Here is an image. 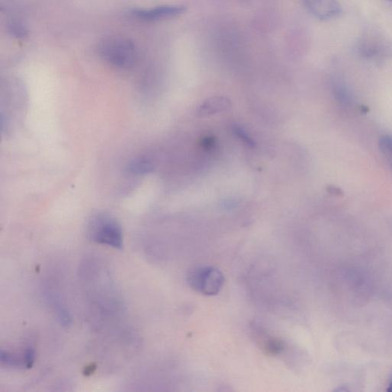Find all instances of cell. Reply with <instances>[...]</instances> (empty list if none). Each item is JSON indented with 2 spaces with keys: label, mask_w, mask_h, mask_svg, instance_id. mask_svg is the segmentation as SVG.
Masks as SVG:
<instances>
[{
  "label": "cell",
  "mask_w": 392,
  "mask_h": 392,
  "mask_svg": "<svg viewBox=\"0 0 392 392\" xmlns=\"http://www.w3.org/2000/svg\"><path fill=\"white\" fill-rule=\"evenodd\" d=\"M153 166L149 160L145 159H136L130 162L127 171L130 173L135 175L148 174L152 171Z\"/></svg>",
  "instance_id": "obj_8"
},
{
  "label": "cell",
  "mask_w": 392,
  "mask_h": 392,
  "mask_svg": "<svg viewBox=\"0 0 392 392\" xmlns=\"http://www.w3.org/2000/svg\"><path fill=\"white\" fill-rule=\"evenodd\" d=\"M97 52L107 63L120 68H134L139 60V50L134 42L122 36L104 38L99 43Z\"/></svg>",
  "instance_id": "obj_1"
},
{
  "label": "cell",
  "mask_w": 392,
  "mask_h": 392,
  "mask_svg": "<svg viewBox=\"0 0 392 392\" xmlns=\"http://www.w3.org/2000/svg\"><path fill=\"white\" fill-rule=\"evenodd\" d=\"M333 91L337 101L343 105L349 106L352 103V95L348 87L342 80H335Z\"/></svg>",
  "instance_id": "obj_7"
},
{
  "label": "cell",
  "mask_w": 392,
  "mask_h": 392,
  "mask_svg": "<svg viewBox=\"0 0 392 392\" xmlns=\"http://www.w3.org/2000/svg\"><path fill=\"white\" fill-rule=\"evenodd\" d=\"M189 286L205 296L217 295L224 285V275L219 269L211 266L196 267L187 274Z\"/></svg>",
  "instance_id": "obj_3"
},
{
  "label": "cell",
  "mask_w": 392,
  "mask_h": 392,
  "mask_svg": "<svg viewBox=\"0 0 392 392\" xmlns=\"http://www.w3.org/2000/svg\"><path fill=\"white\" fill-rule=\"evenodd\" d=\"M184 6H160L151 9H136L130 12L132 17L143 22H156L173 19L185 13Z\"/></svg>",
  "instance_id": "obj_4"
},
{
  "label": "cell",
  "mask_w": 392,
  "mask_h": 392,
  "mask_svg": "<svg viewBox=\"0 0 392 392\" xmlns=\"http://www.w3.org/2000/svg\"><path fill=\"white\" fill-rule=\"evenodd\" d=\"M304 4L313 17L321 20L339 17L342 7L337 0H304Z\"/></svg>",
  "instance_id": "obj_5"
},
{
  "label": "cell",
  "mask_w": 392,
  "mask_h": 392,
  "mask_svg": "<svg viewBox=\"0 0 392 392\" xmlns=\"http://www.w3.org/2000/svg\"><path fill=\"white\" fill-rule=\"evenodd\" d=\"M10 32L17 38H24L27 36V30L25 26L20 24L19 22H13L10 26Z\"/></svg>",
  "instance_id": "obj_11"
},
{
  "label": "cell",
  "mask_w": 392,
  "mask_h": 392,
  "mask_svg": "<svg viewBox=\"0 0 392 392\" xmlns=\"http://www.w3.org/2000/svg\"><path fill=\"white\" fill-rule=\"evenodd\" d=\"M235 133L238 136H240L242 139L249 144H253V142L251 137L249 136L247 133L244 132L242 128H235Z\"/></svg>",
  "instance_id": "obj_12"
},
{
  "label": "cell",
  "mask_w": 392,
  "mask_h": 392,
  "mask_svg": "<svg viewBox=\"0 0 392 392\" xmlns=\"http://www.w3.org/2000/svg\"><path fill=\"white\" fill-rule=\"evenodd\" d=\"M388 391L392 392V380L390 382L389 387L387 389Z\"/></svg>",
  "instance_id": "obj_13"
},
{
  "label": "cell",
  "mask_w": 392,
  "mask_h": 392,
  "mask_svg": "<svg viewBox=\"0 0 392 392\" xmlns=\"http://www.w3.org/2000/svg\"><path fill=\"white\" fill-rule=\"evenodd\" d=\"M88 233L91 240L97 244L121 249L123 233L119 223L107 214H97L91 219Z\"/></svg>",
  "instance_id": "obj_2"
},
{
  "label": "cell",
  "mask_w": 392,
  "mask_h": 392,
  "mask_svg": "<svg viewBox=\"0 0 392 392\" xmlns=\"http://www.w3.org/2000/svg\"><path fill=\"white\" fill-rule=\"evenodd\" d=\"M230 103L229 100L224 97H214L207 100L199 107L197 114L200 118L210 116L212 114L226 111L229 109Z\"/></svg>",
  "instance_id": "obj_6"
},
{
  "label": "cell",
  "mask_w": 392,
  "mask_h": 392,
  "mask_svg": "<svg viewBox=\"0 0 392 392\" xmlns=\"http://www.w3.org/2000/svg\"><path fill=\"white\" fill-rule=\"evenodd\" d=\"M379 148L382 156L392 168V136H382L379 141Z\"/></svg>",
  "instance_id": "obj_10"
},
{
  "label": "cell",
  "mask_w": 392,
  "mask_h": 392,
  "mask_svg": "<svg viewBox=\"0 0 392 392\" xmlns=\"http://www.w3.org/2000/svg\"><path fill=\"white\" fill-rule=\"evenodd\" d=\"M261 347L265 350L267 354L278 355L283 350V344L279 340L273 337L265 336L261 341Z\"/></svg>",
  "instance_id": "obj_9"
}]
</instances>
